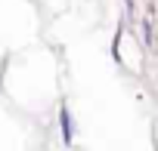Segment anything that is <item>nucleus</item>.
<instances>
[{
    "label": "nucleus",
    "mask_w": 158,
    "mask_h": 151,
    "mask_svg": "<svg viewBox=\"0 0 158 151\" xmlns=\"http://www.w3.org/2000/svg\"><path fill=\"white\" fill-rule=\"evenodd\" d=\"M59 120H62V139L71 142V114H68V108L59 111Z\"/></svg>",
    "instance_id": "nucleus-1"
}]
</instances>
